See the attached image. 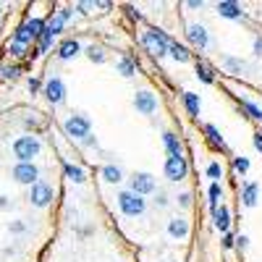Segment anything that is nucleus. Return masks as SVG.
<instances>
[{
  "mask_svg": "<svg viewBox=\"0 0 262 262\" xmlns=\"http://www.w3.org/2000/svg\"><path fill=\"white\" fill-rule=\"evenodd\" d=\"M142 45L147 48V53L163 58V55L170 53L173 39H170L165 32H160V29H147V32H142Z\"/></svg>",
  "mask_w": 262,
  "mask_h": 262,
  "instance_id": "1",
  "label": "nucleus"
},
{
  "mask_svg": "<svg viewBox=\"0 0 262 262\" xmlns=\"http://www.w3.org/2000/svg\"><path fill=\"white\" fill-rule=\"evenodd\" d=\"M13 155L18 163H32V158L39 155V139L37 137H18L13 142Z\"/></svg>",
  "mask_w": 262,
  "mask_h": 262,
  "instance_id": "2",
  "label": "nucleus"
},
{
  "mask_svg": "<svg viewBox=\"0 0 262 262\" xmlns=\"http://www.w3.org/2000/svg\"><path fill=\"white\" fill-rule=\"evenodd\" d=\"M118 207H121V212L123 215H128V217H137V215H142L144 212V196H139V194H134V191H121L118 194Z\"/></svg>",
  "mask_w": 262,
  "mask_h": 262,
  "instance_id": "3",
  "label": "nucleus"
},
{
  "mask_svg": "<svg viewBox=\"0 0 262 262\" xmlns=\"http://www.w3.org/2000/svg\"><path fill=\"white\" fill-rule=\"evenodd\" d=\"M90 128H92V123H90V118H86V116H71L69 121L63 123V131H66V134H69L71 139H81V142L92 134Z\"/></svg>",
  "mask_w": 262,
  "mask_h": 262,
  "instance_id": "4",
  "label": "nucleus"
},
{
  "mask_svg": "<svg viewBox=\"0 0 262 262\" xmlns=\"http://www.w3.org/2000/svg\"><path fill=\"white\" fill-rule=\"evenodd\" d=\"M53 196H55V191H53V186L45 184V181H37V184L29 189V202H32L34 207H48V205L53 202Z\"/></svg>",
  "mask_w": 262,
  "mask_h": 262,
  "instance_id": "5",
  "label": "nucleus"
},
{
  "mask_svg": "<svg viewBox=\"0 0 262 262\" xmlns=\"http://www.w3.org/2000/svg\"><path fill=\"white\" fill-rule=\"evenodd\" d=\"M186 173H189L186 158H168V160H165V179H168V181L179 184V181L186 179Z\"/></svg>",
  "mask_w": 262,
  "mask_h": 262,
  "instance_id": "6",
  "label": "nucleus"
},
{
  "mask_svg": "<svg viewBox=\"0 0 262 262\" xmlns=\"http://www.w3.org/2000/svg\"><path fill=\"white\" fill-rule=\"evenodd\" d=\"M13 179L18 184H27V186H34L39 181V170L34 163H16L13 165Z\"/></svg>",
  "mask_w": 262,
  "mask_h": 262,
  "instance_id": "7",
  "label": "nucleus"
},
{
  "mask_svg": "<svg viewBox=\"0 0 262 262\" xmlns=\"http://www.w3.org/2000/svg\"><path fill=\"white\" fill-rule=\"evenodd\" d=\"M131 191L139 194V196H147L155 191V176L152 173H134L131 176Z\"/></svg>",
  "mask_w": 262,
  "mask_h": 262,
  "instance_id": "8",
  "label": "nucleus"
},
{
  "mask_svg": "<svg viewBox=\"0 0 262 262\" xmlns=\"http://www.w3.org/2000/svg\"><path fill=\"white\" fill-rule=\"evenodd\" d=\"M186 39L191 42L194 48H200V50H207V45H210L207 29H205L202 24H189V27H186Z\"/></svg>",
  "mask_w": 262,
  "mask_h": 262,
  "instance_id": "9",
  "label": "nucleus"
},
{
  "mask_svg": "<svg viewBox=\"0 0 262 262\" xmlns=\"http://www.w3.org/2000/svg\"><path fill=\"white\" fill-rule=\"evenodd\" d=\"M134 107L142 113V116H152L158 111V97L152 95V92H137L134 97Z\"/></svg>",
  "mask_w": 262,
  "mask_h": 262,
  "instance_id": "10",
  "label": "nucleus"
},
{
  "mask_svg": "<svg viewBox=\"0 0 262 262\" xmlns=\"http://www.w3.org/2000/svg\"><path fill=\"white\" fill-rule=\"evenodd\" d=\"M45 97H48L53 105L63 102V97H66V84H63L60 76H53V79L45 84Z\"/></svg>",
  "mask_w": 262,
  "mask_h": 262,
  "instance_id": "11",
  "label": "nucleus"
},
{
  "mask_svg": "<svg viewBox=\"0 0 262 262\" xmlns=\"http://www.w3.org/2000/svg\"><path fill=\"white\" fill-rule=\"evenodd\" d=\"M212 221H215V228L226 236V233H228V228H231V212H228V207H226V205L217 207V210L212 212Z\"/></svg>",
  "mask_w": 262,
  "mask_h": 262,
  "instance_id": "12",
  "label": "nucleus"
},
{
  "mask_svg": "<svg viewBox=\"0 0 262 262\" xmlns=\"http://www.w3.org/2000/svg\"><path fill=\"white\" fill-rule=\"evenodd\" d=\"M215 8H217V13H221L223 18H242V16H244L242 6L233 3V0H221V3H217Z\"/></svg>",
  "mask_w": 262,
  "mask_h": 262,
  "instance_id": "13",
  "label": "nucleus"
},
{
  "mask_svg": "<svg viewBox=\"0 0 262 262\" xmlns=\"http://www.w3.org/2000/svg\"><path fill=\"white\" fill-rule=\"evenodd\" d=\"M163 142H165V149H168V158H184V147H181L179 137L173 134V131H165Z\"/></svg>",
  "mask_w": 262,
  "mask_h": 262,
  "instance_id": "14",
  "label": "nucleus"
},
{
  "mask_svg": "<svg viewBox=\"0 0 262 262\" xmlns=\"http://www.w3.org/2000/svg\"><path fill=\"white\" fill-rule=\"evenodd\" d=\"M257 200H259V184H257V181H247V184L242 186V202H244L247 207H254Z\"/></svg>",
  "mask_w": 262,
  "mask_h": 262,
  "instance_id": "15",
  "label": "nucleus"
},
{
  "mask_svg": "<svg viewBox=\"0 0 262 262\" xmlns=\"http://www.w3.org/2000/svg\"><path fill=\"white\" fill-rule=\"evenodd\" d=\"M168 233L173 238L189 236V221H186V217H170V221H168Z\"/></svg>",
  "mask_w": 262,
  "mask_h": 262,
  "instance_id": "16",
  "label": "nucleus"
},
{
  "mask_svg": "<svg viewBox=\"0 0 262 262\" xmlns=\"http://www.w3.org/2000/svg\"><path fill=\"white\" fill-rule=\"evenodd\" d=\"M79 50H81V45H79L76 39H66V42H60V48H58V58H60V60H69V58H74Z\"/></svg>",
  "mask_w": 262,
  "mask_h": 262,
  "instance_id": "17",
  "label": "nucleus"
},
{
  "mask_svg": "<svg viewBox=\"0 0 262 262\" xmlns=\"http://www.w3.org/2000/svg\"><path fill=\"white\" fill-rule=\"evenodd\" d=\"M205 134H207V142H210L212 149H226V142H223V137H221V131H217L212 123L205 126Z\"/></svg>",
  "mask_w": 262,
  "mask_h": 262,
  "instance_id": "18",
  "label": "nucleus"
},
{
  "mask_svg": "<svg viewBox=\"0 0 262 262\" xmlns=\"http://www.w3.org/2000/svg\"><path fill=\"white\" fill-rule=\"evenodd\" d=\"M116 69H118V74H121V76L131 79V76L137 74V63L131 60L128 55H123V58H118V63H116Z\"/></svg>",
  "mask_w": 262,
  "mask_h": 262,
  "instance_id": "19",
  "label": "nucleus"
},
{
  "mask_svg": "<svg viewBox=\"0 0 262 262\" xmlns=\"http://www.w3.org/2000/svg\"><path fill=\"white\" fill-rule=\"evenodd\" d=\"M184 105H186V111L191 118H200V95H194V92H184Z\"/></svg>",
  "mask_w": 262,
  "mask_h": 262,
  "instance_id": "20",
  "label": "nucleus"
},
{
  "mask_svg": "<svg viewBox=\"0 0 262 262\" xmlns=\"http://www.w3.org/2000/svg\"><path fill=\"white\" fill-rule=\"evenodd\" d=\"M63 173H66V179H71L74 184H84V181H86L84 170H81L79 165H74V163H66V165H63Z\"/></svg>",
  "mask_w": 262,
  "mask_h": 262,
  "instance_id": "21",
  "label": "nucleus"
},
{
  "mask_svg": "<svg viewBox=\"0 0 262 262\" xmlns=\"http://www.w3.org/2000/svg\"><path fill=\"white\" fill-rule=\"evenodd\" d=\"M196 76H200L205 84H212L215 81V69H212V66H207L205 60H196Z\"/></svg>",
  "mask_w": 262,
  "mask_h": 262,
  "instance_id": "22",
  "label": "nucleus"
},
{
  "mask_svg": "<svg viewBox=\"0 0 262 262\" xmlns=\"http://www.w3.org/2000/svg\"><path fill=\"white\" fill-rule=\"evenodd\" d=\"M207 196H210V210L215 212V210H217V202H221V196H223V186H221V181H212V184H210Z\"/></svg>",
  "mask_w": 262,
  "mask_h": 262,
  "instance_id": "23",
  "label": "nucleus"
},
{
  "mask_svg": "<svg viewBox=\"0 0 262 262\" xmlns=\"http://www.w3.org/2000/svg\"><path fill=\"white\" fill-rule=\"evenodd\" d=\"M102 179H105L107 184H118V181L123 179V173H121L118 165H105V168H102Z\"/></svg>",
  "mask_w": 262,
  "mask_h": 262,
  "instance_id": "24",
  "label": "nucleus"
},
{
  "mask_svg": "<svg viewBox=\"0 0 262 262\" xmlns=\"http://www.w3.org/2000/svg\"><path fill=\"white\" fill-rule=\"evenodd\" d=\"M32 39H34V37H32V32L27 29V24H21V27L13 32V42H18V45H27V48H29Z\"/></svg>",
  "mask_w": 262,
  "mask_h": 262,
  "instance_id": "25",
  "label": "nucleus"
},
{
  "mask_svg": "<svg viewBox=\"0 0 262 262\" xmlns=\"http://www.w3.org/2000/svg\"><path fill=\"white\" fill-rule=\"evenodd\" d=\"M45 27H48V24H45L42 18H29V21H27V29L32 32V37H34V39H39V37H42Z\"/></svg>",
  "mask_w": 262,
  "mask_h": 262,
  "instance_id": "26",
  "label": "nucleus"
},
{
  "mask_svg": "<svg viewBox=\"0 0 262 262\" xmlns=\"http://www.w3.org/2000/svg\"><path fill=\"white\" fill-rule=\"evenodd\" d=\"M170 55H173V60H179V63H186L191 55H189V50L184 48V45H179V42H173L170 45Z\"/></svg>",
  "mask_w": 262,
  "mask_h": 262,
  "instance_id": "27",
  "label": "nucleus"
},
{
  "mask_svg": "<svg viewBox=\"0 0 262 262\" xmlns=\"http://www.w3.org/2000/svg\"><path fill=\"white\" fill-rule=\"evenodd\" d=\"M53 37H55V34L45 27V32H42V37H39V45H37V55H42V53H45V50L53 45Z\"/></svg>",
  "mask_w": 262,
  "mask_h": 262,
  "instance_id": "28",
  "label": "nucleus"
},
{
  "mask_svg": "<svg viewBox=\"0 0 262 262\" xmlns=\"http://www.w3.org/2000/svg\"><path fill=\"white\" fill-rule=\"evenodd\" d=\"M242 107L249 113V118H254V121H262V107H257L254 102H249V100H242Z\"/></svg>",
  "mask_w": 262,
  "mask_h": 262,
  "instance_id": "29",
  "label": "nucleus"
},
{
  "mask_svg": "<svg viewBox=\"0 0 262 262\" xmlns=\"http://www.w3.org/2000/svg\"><path fill=\"white\" fill-rule=\"evenodd\" d=\"M8 53L13 55V58H24V55H29V48L27 45H18V42H8Z\"/></svg>",
  "mask_w": 262,
  "mask_h": 262,
  "instance_id": "30",
  "label": "nucleus"
},
{
  "mask_svg": "<svg viewBox=\"0 0 262 262\" xmlns=\"http://www.w3.org/2000/svg\"><path fill=\"white\" fill-rule=\"evenodd\" d=\"M226 69L231 74H242L244 71V60H238V58H226Z\"/></svg>",
  "mask_w": 262,
  "mask_h": 262,
  "instance_id": "31",
  "label": "nucleus"
},
{
  "mask_svg": "<svg viewBox=\"0 0 262 262\" xmlns=\"http://www.w3.org/2000/svg\"><path fill=\"white\" fill-rule=\"evenodd\" d=\"M63 27H66V21H63V18H60L58 13H55V16H53V18L48 21V29H50L53 34H60V32H63Z\"/></svg>",
  "mask_w": 262,
  "mask_h": 262,
  "instance_id": "32",
  "label": "nucleus"
},
{
  "mask_svg": "<svg viewBox=\"0 0 262 262\" xmlns=\"http://www.w3.org/2000/svg\"><path fill=\"white\" fill-rule=\"evenodd\" d=\"M86 58H90V60H95V63H102V60H105V53H102L100 48L90 45V48H86Z\"/></svg>",
  "mask_w": 262,
  "mask_h": 262,
  "instance_id": "33",
  "label": "nucleus"
},
{
  "mask_svg": "<svg viewBox=\"0 0 262 262\" xmlns=\"http://www.w3.org/2000/svg\"><path fill=\"white\" fill-rule=\"evenodd\" d=\"M207 176L215 179V181L223 179V165H221V163H210V165H207Z\"/></svg>",
  "mask_w": 262,
  "mask_h": 262,
  "instance_id": "34",
  "label": "nucleus"
},
{
  "mask_svg": "<svg viewBox=\"0 0 262 262\" xmlns=\"http://www.w3.org/2000/svg\"><path fill=\"white\" fill-rule=\"evenodd\" d=\"M233 168H236L238 173H247V170H249V160H247V158H233Z\"/></svg>",
  "mask_w": 262,
  "mask_h": 262,
  "instance_id": "35",
  "label": "nucleus"
},
{
  "mask_svg": "<svg viewBox=\"0 0 262 262\" xmlns=\"http://www.w3.org/2000/svg\"><path fill=\"white\" fill-rule=\"evenodd\" d=\"M18 74H21L18 66H8V69H3V76H6V79H16Z\"/></svg>",
  "mask_w": 262,
  "mask_h": 262,
  "instance_id": "36",
  "label": "nucleus"
},
{
  "mask_svg": "<svg viewBox=\"0 0 262 262\" xmlns=\"http://www.w3.org/2000/svg\"><path fill=\"white\" fill-rule=\"evenodd\" d=\"M254 58H262V34L254 37Z\"/></svg>",
  "mask_w": 262,
  "mask_h": 262,
  "instance_id": "37",
  "label": "nucleus"
},
{
  "mask_svg": "<svg viewBox=\"0 0 262 262\" xmlns=\"http://www.w3.org/2000/svg\"><path fill=\"white\" fill-rule=\"evenodd\" d=\"M155 205H158V207H165V205H168V194H165V191H158V196H155Z\"/></svg>",
  "mask_w": 262,
  "mask_h": 262,
  "instance_id": "38",
  "label": "nucleus"
},
{
  "mask_svg": "<svg viewBox=\"0 0 262 262\" xmlns=\"http://www.w3.org/2000/svg\"><path fill=\"white\" fill-rule=\"evenodd\" d=\"M179 205H181V207H189V205H191V194H189V191L179 194Z\"/></svg>",
  "mask_w": 262,
  "mask_h": 262,
  "instance_id": "39",
  "label": "nucleus"
},
{
  "mask_svg": "<svg viewBox=\"0 0 262 262\" xmlns=\"http://www.w3.org/2000/svg\"><path fill=\"white\" fill-rule=\"evenodd\" d=\"M233 244H236V238H233V233H231V231H228V233H226V236H223V247H226V249H231V247H233Z\"/></svg>",
  "mask_w": 262,
  "mask_h": 262,
  "instance_id": "40",
  "label": "nucleus"
},
{
  "mask_svg": "<svg viewBox=\"0 0 262 262\" xmlns=\"http://www.w3.org/2000/svg\"><path fill=\"white\" fill-rule=\"evenodd\" d=\"M236 247H238V249H247V247H249V238H247V236L242 233V236L236 238Z\"/></svg>",
  "mask_w": 262,
  "mask_h": 262,
  "instance_id": "41",
  "label": "nucleus"
},
{
  "mask_svg": "<svg viewBox=\"0 0 262 262\" xmlns=\"http://www.w3.org/2000/svg\"><path fill=\"white\" fill-rule=\"evenodd\" d=\"M39 86H42V81L39 79H29V92L34 95V92H39Z\"/></svg>",
  "mask_w": 262,
  "mask_h": 262,
  "instance_id": "42",
  "label": "nucleus"
},
{
  "mask_svg": "<svg viewBox=\"0 0 262 262\" xmlns=\"http://www.w3.org/2000/svg\"><path fill=\"white\" fill-rule=\"evenodd\" d=\"M252 142H254V147H257V149L262 152V131H257V134L252 137Z\"/></svg>",
  "mask_w": 262,
  "mask_h": 262,
  "instance_id": "43",
  "label": "nucleus"
},
{
  "mask_svg": "<svg viewBox=\"0 0 262 262\" xmlns=\"http://www.w3.org/2000/svg\"><path fill=\"white\" fill-rule=\"evenodd\" d=\"M58 16H60L63 21H69V18H71V8H60V11H58Z\"/></svg>",
  "mask_w": 262,
  "mask_h": 262,
  "instance_id": "44",
  "label": "nucleus"
},
{
  "mask_svg": "<svg viewBox=\"0 0 262 262\" xmlns=\"http://www.w3.org/2000/svg\"><path fill=\"white\" fill-rule=\"evenodd\" d=\"M84 147H97V139H95V137L90 134V137H86V139H84Z\"/></svg>",
  "mask_w": 262,
  "mask_h": 262,
  "instance_id": "45",
  "label": "nucleus"
},
{
  "mask_svg": "<svg viewBox=\"0 0 262 262\" xmlns=\"http://www.w3.org/2000/svg\"><path fill=\"white\" fill-rule=\"evenodd\" d=\"M126 11H128V16H131V18H137V21L142 18V13H139V11H134V8H126Z\"/></svg>",
  "mask_w": 262,
  "mask_h": 262,
  "instance_id": "46",
  "label": "nucleus"
},
{
  "mask_svg": "<svg viewBox=\"0 0 262 262\" xmlns=\"http://www.w3.org/2000/svg\"><path fill=\"white\" fill-rule=\"evenodd\" d=\"M205 3H202V0H189V8H202Z\"/></svg>",
  "mask_w": 262,
  "mask_h": 262,
  "instance_id": "47",
  "label": "nucleus"
},
{
  "mask_svg": "<svg viewBox=\"0 0 262 262\" xmlns=\"http://www.w3.org/2000/svg\"><path fill=\"white\" fill-rule=\"evenodd\" d=\"M11 231H13V233H21V231H24V223H13Z\"/></svg>",
  "mask_w": 262,
  "mask_h": 262,
  "instance_id": "48",
  "label": "nucleus"
},
{
  "mask_svg": "<svg viewBox=\"0 0 262 262\" xmlns=\"http://www.w3.org/2000/svg\"><path fill=\"white\" fill-rule=\"evenodd\" d=\"M8 205V200H6V196H0V207H6Z\"/></svg>",
  "mask_w": 262,
  "mask_h": 262,
  "instance_id": "49",
  "label": "nucleus"
}]
</instances>
